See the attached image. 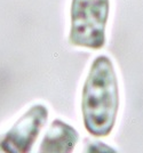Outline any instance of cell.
<instances>
[{"instance_id":"obj_3","label":"cell","mask_w":143,"mask_h":153,"mask_svg":"<svg viewBox=\"0 0 143 153\" xmlns=\"http://www.w3.org/2000/svg\"><path fill=\"white\" fill-rule=\"evenodd\" d=\"M48 119V110L36 104L26 111L0 138V146L7 153H30L40 130Z\"/></svg>"},{"instance_id":"obj_6","label":"cell","mask_w":143,"mask_h":153,"mask_svg":"<svg viewBox=\"0 0 143 153\" xmlns=\"http://www.w3.org/2000/svg\"><path fill=\"white\" fill-rule=\"evenodd\" d=\"M0 153H7V152L5 151V150H4V149H2V147L0 146Z\"/></svg>"},{"instance_id":"obj_2","label":"cell","mask_w":143,"mask_h":153,"mask_svg":"<svg viewBox=\"0 0 143 153\" xmlns=\"http://www.w3.org/2000/svg\"><path fill=\"white\" fill-rule=\"evenodd\" d=\"M109 12L110 0H72L70 44L94 51L103 48Z\"/></svg>"},{"instance_id":"obj_5","label":"cell","mask_w":143,"mask_h":153,"mask_svg":"<svg viewBox=\"0 0 143 153\" xmlns=\"http://www.w3.org/2000/svg\"><path fill=\"white\" fill-rule=\"evenodd\" d=\"M81 153H118L115 149L105 143L98 142V140H93L86 143L84 150Z\"/></svg>"},{"instance_id":"obj_4","label":"cell","mask_w":143,"mask_h":153,"mask_svg":"<svg viewBox=\"0 0 143 153\" xmlns=\"http://www.w3.org/2000/svg\"><path fill=\"white\" fill-rule=\"evenodd\" d=\"M78 140L79 134L74 128L56 119L51 123L38 153H72Z\"/></svg>"},{"instance_id":"obj_1","label":"cell","mask_w":143,"mask_h":153,"mask_svg":"<svg viewBox=\"0 0 143 153\" xmlns=\"http://www.w3.org/2000/svg\"><path fill=\"white\" fill-rule=\"evenodd\" d=\"M119 110V87L112 61L100 55L92 63L81 93V113L86 130L95 137L112 131Z\"/></svg>"}]
</instances>
